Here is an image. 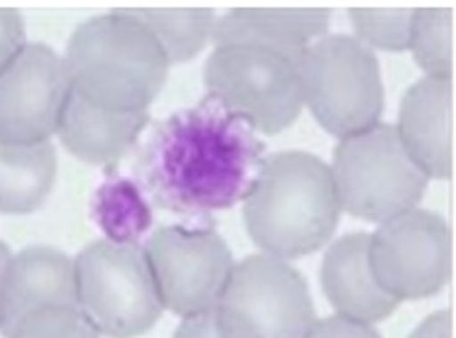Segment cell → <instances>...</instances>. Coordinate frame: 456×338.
<instances>
[{
    "label": "cell",
    "instance_id": "7402d4cb",
    "mask_svg": "<svg viewBox=\"0 0 456 338\" xmlns=\"http://www.w3.org/2000/svg\"><path fill=\"white\" fill-rule=\"evenodd\" d=\"M8 338H101L79 307H52L32 311Z\"/></svg>",
    "mask_w": 456,
    "mask_h": 338
},
{
    "label": "cell",
    "instance_id": "6da1fadb",
    "mask_svg": "<svg viewBox=\"0 0 456 338\" xmlns=\"http://www.w3.org/2000/svg\"><path fill=\"white\" fill-rule=\"evenodd\" d=\"M263 159L258 133L207 93L150 125L133 157V181L150 206L211 216L246 201Z\"/></svg>",
    "mask_w": 456,
    "mask_h": 338
},
{
    "label": "cell",
    "instance_id": "603a6c76",
    "mask_svg": "<svg viewBox=\"0 0 456 338\" xmlns=\"http://www.w3.org/2000/svg\"><path fill=\"white\" fill-rule=\"evenodd\" d=\"M25 44V20L12 8H0V69Z\"/></svg>",
    "mask_w": 456,
    "mask_h": 338
},
{
    "label": "cell",
    "instance_id": "8fae6325",
    "mask_svg": "<svg viewBox=\"0 0 456 338\" xmlns=\"http://www.w3.org/2000/svg\"><path fill=\"white\" fill-rule=\"evenodd\" d=\"M71 93L67 64L42 42H25L0 69V140L37 145L57 133Z\"/></svg>",
    "mask_w": 456,
    "mask_h": 338
},
{
    "label": "cell",
    "instance_id": "ffe728a7",
    "mask_svg": "<svg viewBox=\"0 0 456 338\" xmlns=\"http://www.w3.org/2000/svg\"><path fill=\"white\" fill-rule=\"evenodd\" d=\"M454 11L449 5H425L412 11L407 50H412L415 61L427 76L452 79L454 71Z\"/></svg>",
    "mask_w": 456,
    "mask_h": 338
},
{
    "label": "cell",
    "instance_id": "d6986e66",
    "mask_svg": "<svg viewBox=\"0 0 456 338\" xmlns=\"http://www.w3.org/2000/svg\"><path fill=\"white\" fill-rule=\"evenodd\" d=\"M133 18H138L158 40L169 64L191 60L204 42L211 37L216 12L211 8H179V5H120Z\"/></svg>",
    "mask_w": 456,
    "mask_h": 338
},
{
    "label": "cell",
    "instance_id": "52a82bcc",
    "mask_svg": "<svg viewBox=\"0 0 456 338\" xmlns=\"http://www.w3.org/2000/svg\"><path fill=\"white\" fill-rule=\"evenodd\" d=\"M211 314L218 338H307L317 321L305 278L265 253L233 265Z\"/></svg>",
    "mask_w": 456,
    "mask_h": 338
},
{
    "label": "cell",
    "instance_id": "cb8c5ba5",
    "mask_svg": "<svg viewBox=\"0 0 456 338\" xmlns=\"http://www.w3.org/2000/svg\"><path fill=\"white\" fill-rule=\"evenodd\" d=\"M307 338H380V334L368 324L337 314V317L324 318V321L317 318Z\"/></svg>",
    "mask_w": 456,
    "mask_h": 338
},
{
    "label": "cell",
    "instance_id": "d4e9b609",
    "mask_svg": "<svg viewBox=\"0 0 456 338\" xmlns=\"http://www.w3.org/2000/svg\"><path fill=\"white\" fill-rule=\"evenodd\" d=\"M11 258H12V253L11 248H8V243H3V240H0V292H3V278H5V270H8V265H11Z\"/></svg>",
    "mask_w": 456,
    "mask_h": 338
},
{
    "label": "cell",
    "instance_id": "30bf717a",
    "mask_svg": "<svg viewBox=\"0 0 456 338\" xmlns=\"http://www.w3.org/2000/svg\"><path fill=\"white\" fill-rule=\"evenodd\" d=\"M162 307L177 317L211 311L236 265L214 229L162 226L142 245Z\"/></svg>",
    "mask_w": 456,
    "mask_h": 338
},
{
    "label": "cell",
    "instance_id": "4fadbf2b",
    "mask_svg": "<svg viewBox=\"0 0 456 338\" xmlns=\"http://www.w3.org/2000/svg\"><path fill=\"white\" fill-rule=\"evenodd\" d=\"M52 307H79L74 258L50 245L12 255L0 292V334L8 338L20 318Z\"/></svg>",
    "mask_w": 456,
    "mask_h": 338
},
{
    "label": "cell",
    "instance_id": "9a60e30c",
    "mask_svg": "<svg viewBox=\"0 0 456 338\" xmlns=\"http://www.w3.org/2000/svg\"><path fill=\"white\" fill-rule=\"evenodd\" d=\"M148 125V110L120 113L101 109L71 89L54 135L81 162L113 172L120 159L138 145Z\"/></svg>",
    "mask_w": 456,
    "mask_h": 338
},
{
    "label": "cell",
    "instance_id": "3957f363",
    "mask_svg": "<svg viewBox=\"0 0 456 338\" xmlns=\"http://www.w3.org/2000/svg\"><path fill=\"white\" fill-rule=\"evenodd\" d=\"M61 60L71 89L120 113L148 110L169 76V61L152 32L120 8L81 22Z\"/></svg>",
    "mask_w": 456,
    "mask_h": 338
},
{
    "label": "cell",
    "instance_id": "44dd1931",
    "mask_svg": "<svg viewBox=\"0 0 456 338\" xmlns=\"http://www.w3.org/2000/svg\"><path fill=\"white\" fill-rule=\"evenodd\" d=\"M412 11L410 5H354L348 15L363 44L370 42L380 50L403 52L407 50Z\"/></svg>",
    "mask_w": 456,
    "mask_h": 338
},
{
    "label": "cell",
    "instance_id": "9c48e42d",
    "mask_svg": "<svg viewBox=\"0 0 456 338\" xmlns=\"http://www.w3.org/2000/svg\"><path fill=\"white\" fill-rule=\"evenodd\" d=\"M368 260L380 289L397 302L435 297L452 279V229L435 211L410 209L378 223Z\"/></svg>",
    "mask_w": 456,
    "mask_h": 338
},
{
    "label": "cell",
    "instance_id": "5bb4252c",
    "mask_svg": "<svg viewBox=\"0 0 456 338\" xmlns=\"http://www.w3.org/2000/svg\"><path fill=\"white\" fill-rule=\"evenodd\" d=\"M370 233H346L324 253L319 279L324 297L338 317L373 326L397 309V299L386 294L373 278L368 260Z\"/></svg>",
    "mask_w": 456,
    "mask_h": 338
},
{
    "label": "cell",
    "instance_id": "ba28073f",
    "mask_svg": "<svg viewBox=\"0 0 456 338\" xmlns=\"http://www.w3.org/2000/svg\"><path fill=\"white\" fill-rule=\"evenodd\" d=\"M77 302L101 336L138 338L162 317L158 285L140 243H89L74 258Z\"/></svg>",
    "mask_w": 456,
    "mask_h": 338
},
{
    "label": "cell",
    "instance_id": "ac0fdd59",
    "mask_svg": "<svg viewBox=\"0 0 456 338\" xmlns=\"http://www.w3.org/2000/svg\"><path fill=\"white\" fill-rule=\"evenodd\" d=\"M89 216L110 243H140L152 226V206L138 184L116 172L91 194Z\"/></svg>",
    "mask_w": 456,
    "mask_h": 338
},
{
    "label": "cell",
    "instance_id": "5b68a950",
    "mask_svg": "<svg viewBox=\"0 0 456 338\" xmlns=\"http://www.w3.org/2000/svg\"><path fill=\"white\" fill-rule=\"evenodd\" d=\"M305 109L338 140L380 123L386 86L376 52L351 35L309 42L299 60Z\"/></svg>",
    "mask_w": 456,
    "mask_h": 338
},
{
    "label": "cell",
    "instance_id": "2e32d148",
    "mask_svg": "<svg viewBox=\"0 0 456 338\" xmlns=\"http://www.w3.org/2000/svg\"><path fill=\"white\" fill-rule=\"evenodd\" d=\"M331 12L327 8H278V5H239L216 18L211 40L218 44L256 42L278 50L302 54L309 42L327 35Z\"/></svg>",
    "mask_w": 456,
    "mask_h": 338
},
{
    "label": "cell",
    "instance_id": "8992f818",
    "mask_svg": "<svg viewBox=\"0 0 456 338\" xmlns=\"http://www.w3.org/2000/svg\"><path fill=\"white\" fill-rule=\"evenodd\" d=\"M299 60L302 54L256 42L218 44L208 54L204 84L208 96L221 101L258 135H278L295 125L305 109Z\"/></svg>",
    "mask_w": 456,
    "mask_h": 338
},
{
    "label": "cell",
    "instance_id": "7c38bea8",
    "mask_svg": "<svg viewBox=\"0 0 456 338\" xmlns=\"http://www.w3.org/2000/svg\"><path fill=\"white\" fill-rule=\"evenodd\" d=\"M397 135L429 180H449L454 169V84L425 76L400 101Z\"/></svg>",
    "mask_w": 456,
    "mask_h": 338
},
{
    "label": "cell",
    "instance_id": "277c9868",
    "mask_svg": "<svg viewBox=\"0 0 456 338\" xmlns=\"http://www.w3.org/2000/svg\"><path fill=\"white\" fill-rule=\"evenodd\" d=\"M329 172L341 211L370 223L417 209L429 187V177L407 155L395 125L383 120L338 140Z\"/></svg>",
    "mask_w": 456,
    "mask_h": 338
},
{
    "label": "cell",
    "instance_id": "7a4b0ae2",
    "mask_svg": "<svg viewBox=\"0 0 456 338\" xmlns=\"http://www.w3.org/2000/svg\"><path fill=\"white\" fill-rule=\"evenodd\" d=\"M341 206L329 165L312 152H275L263 159L243 201L250 240L265 255L297 260L337 233Z\"/></svg>",
    "mask_w": 456,
    "mask_h": 338
},
{
    "label": "cell",
    "instance_id": "e0dca14e",
    "mask_svg": "<svg viewBox=\"0 0 456 338\" xmlns=\"http://www.w3.org/2000/svg\"><path fill=\"white\" fill-rule=\"evenodd\" d=\"M57 180V149L47 142L12 145L0 140V211L32 213L50 199Z\"/></svg>",
    "mask_w": 456,
    "mask_h": 338
}]
</instances>
